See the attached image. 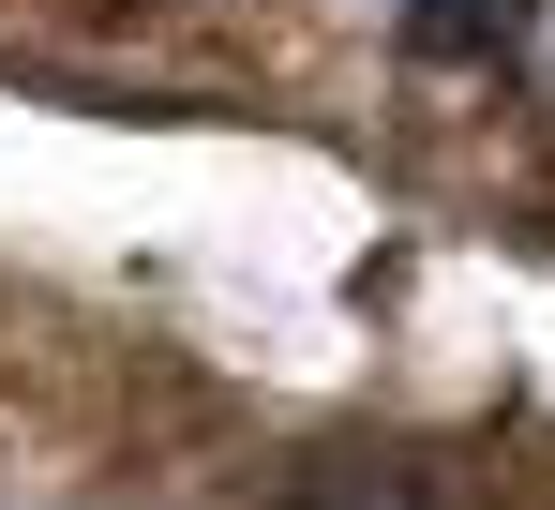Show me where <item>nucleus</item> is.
<instances>
[{
	"label": "nucleus",
	"instance_id": "1",
	"mask_svg": "<svg viewBox=\"0 0 555 510\" xmlns=\"http://www.w3.org/2000/svg\"><path fill=\"white\" fill-rule=\"evenodd\" d=\"M390 30H405L421 61H526L541 0H390Z\"/></svg>",
	"mask_w": 555,
	"mask_h": 510
}]
</instances>
